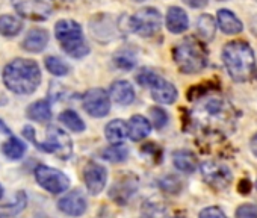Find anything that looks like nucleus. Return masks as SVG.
Returning a JSON list of instances; mask_svg holds the SVG:
<instances>
[{
    "instance_id": "4",
    "label": "nucleus",
    "mask_w": 257,
    "mask_h": 218,
    "mask_svg": "<svg viewBox=\"0 0 257 218\" xmlns=\"http://www.w3.org/2000/svg\"><path fill=\"white\" fill-rule=\"evenodd\" d=\"M56 40L64 52L71 58H83L89 53V47L83 40L82 26L74 20H59L55 26Z\"/></svg>"
},
{
    "instance_id": "36",
    "label": "nucleus",
    "mask_w": 257,
    "mask_h": 218,
    "mask_svg": "<svg viewBox=\"0 0 257 218\" xmlns=\"http://www.w3.org/2000/svg\"><path fill=\"white\" fill-rule=\"evenodd\" d=\"M183 2L194 10H198V8H203L207 5V0H183Z\"/></svg>"
},
{
    "instance_id": "28",
    "label": "nucleus",
    "mask_w": 257,
    "mask_h": 218,
    "mask_svg": "<svg viewBox=\"0 0 257 218\" xmlns=\"http://www.w3.org/2000/svg\"><path fill=\"white\" fill-rule=\"evenodd\" d=\"M44 64L47 71L52 73L53 76H65L70 73V65L58 56H47Z\"/></svg>"
},
{
    "instance_id": "10",
    "label": "nucleus",
    "mask_w": 257,
    "mask_h": 218,
    "mask_svg": "<svg viewBox=\"0 0 257 218\" xmlns=\"http://www.w3.org/2000/svg\"><path fill=\"white\" fill-rule=\"evenodd\" d=\"M83 109L94 117L101 119L106 117L110 111V95L101 88H92L83 95Z\"/></svg>"
},
{
    "instance_id": "43",
    "label": "nucleus",
    "mask_w": 257,
    "mask_h": 218,
    "mask_svg": "<svg viewBox=\"0 0 257 218\" xmlns=\"http://www.w3.org/2000/svg\"><path fill=\"white\" fill-rule=\"evenodd\" d=\"M255 188H257V182H255Z\"/></svg>"
},
{
    "instance_id": "16",
    "label": "nucleus",
    "mask_w": 257,
    "mask_h": 218,
    "mask_svg": "<svg viewBox=\"0 0 257 218\" xmlns=\"http://www.w3.org/2000/svg\"><path fill=\"white\" fill-rule=\"evenodd\" d=\"M167 28L173 34H183L189 28L186 13L179 7H171L167 13Z\"/></svg>"
},
{
    "instance_id": "5",
    "label": "nucleus",
    "mask_w": 257,
    "mask_h": 218,
    "mask_svg": "<svg viewBox=\"0 0 257 218\" xmlns=\"http://www.w3.org/2000/svg\"><path fill=\"white\" fill-rule=\"evenodd\" d=\"M41 152L53 153L59 159H70L73 155V143L67 132H64L58 126H50L47 129V140L40 144Z\"/></svg>"
},
{
    "instance_id": "41",
    "label": "nucleus",
    "mask_w": 257,
    "mask_h": 218,
    "mask_svg": "<svg viewBox=\"0 0 257 218\" xmlns=\"http://www.w3.org/2000/svg\"><path fill=\"white\" fill-rule=\"evenodd\" d=\"M135 2H144V0H135Z\"/></svg>"
},
{
    "instance_id": "27",
    "label": "nucleus",
    "mask_w": 257,
    "mask_h": 218,
    "mask_svg": "<svg viewBox=\"0 0 257 218\" xmlns=\"http://www.w3.org/2000/svg\"><path fill=\"white\" fill-rule=\"evenodd\" d=\"M197 32L201 38L210 41L213 37H215V32H216V23L213 20L212 16H201L197 22Z\"/></svg>"
},
{
    "instance_id": "18",
    "label": "nucleus",
    "mask_w": 257,
    "mask_h": 218,
    "mask_svg": "<svg viewBox=\"0 0 257 218\" xmlns=\"http://www.w3.org/2000/svg\"><path fill=\"white\" fill-rule=\"evenodd\" d=\"M218 25H219V29L228 35H236L243 31L242 22L228 10L218 11Z\"/></svg>"
},
{
    "instance_id": "13",
    "label": "nucleus",
    "mask_w": 257,
    "mask_h": 218,
    "mask_svg": "<svg viewBox=\"0 0 257 218\" xmlns=\"http://www.w3.org/2000/svg\"><path fill=\"white\" fill-rule=\"evenodd\" d=\"M150 91H152L153 100L158 101V103H162V104H171V103H174L177 100V95H179L176 86L171 82H168V80H165L162 77H159L150 86Z\"/></svg>"
},
{
    "instance_id": "42",
    "label": "nucleus",
    "mask_w": 257,
    "mask_h": 218,
    "mask_svg": "<svg viewBox=\"0 0 257 218\" xmlns=\"http://www.w3.org/2000/svg\"><path fill=\"white\" fill-rule=\"evenodd\" d=\"M173 218H183V216H173Z\"/></svg>"
},
{
    "instance_id": "20",
    "label": "nucleus",
    "mask_w": 257,
    "mask_h": 218,
    "mask_svg": "<svg viewBox=\"0 0 257 218\" xmlns=\"http://www.w3.org/2000/svg\"><path fill=\"white\" fill-rule=\"evenodd\" d=\"M26 116L29 120L37 123H46L52 119V107L47 100H37L28 106Z\"/></svg>"
},
{
    "instance_id": "12",
    "label": "nucleus",
    "mask_w": 257,
    "mask_h": 218,
    "mask_svg": "<svg viewBox=\"0 0 257 218\" xmlns=\"http://www.w3.org/2000/svg\"><path fill=\"white\" fill-rule=\"evenodd\" d=\"M58 207L61 212H64L65 215L70 216H80L86 212L88 203L85 195L82 194V191L74 189L68 194H65L59 201H58Z\"/></svg>"
},
{
    "instance_id": "11",
    "label": "nucleus",
    "mask_w": 257,
    "mask_h": 218,
    "mask_svg": "<svg viewBox=\"0 0 257 218\" xmlns=\"http://www.w3.org/2000/svg\"><path fill=\"white\" fill-rule=\"evenodd\" d=\"M83 180H85V185H86V189L89 191V194L97 195L106 186L107 171L103 165H100L97 162H89L83 170Z\"/></svg>"
},
{
    "instance_id": "8",
    "label": "nucleus",
    "mask_w": 257,
    "mask_h": 218,
    "mask_svg": "<svg viewBox=\"0 0 257 218\" xmlns=\"http://www.w3.org/2000/svg\"><path fill=\"white\" fill-rule=\"evenodd\" d=\"M131 28L135 34L149 38L155 37L161 31V14L156 8H144L138 11L132 20Z\"/></svg>"
},
{
    "instance_id": "29",
    "label": "nucleus",
    "mask_w": 257,
    "mask_h": 218,
    "mask_svg": "<svg viewBox=\"0 0 257 218\" xmlns=\"http://www.w3.org/2000/svg\"><path fill=\"white\" fill-rule=\"evenodd\" d=\"M101 156L109 162H122L128 156V150L122 144H115V146H110L106 150H103Z\"/></svg>"
},
{
    "instance_id": "14",
    "label": "nucleus",
    "mask_w": 257,
    "mask_h": 218,
    "mask_svg": "<svg viewBox=\"0 0 257 218\" xmlns=\"http://www.w3.org/2000/svg\"><path fill=\"white\" fill-rule=\"evenodd\" d=\"M109 95L118 104H131L135 100V89L134 85L127 80H115L110 85Z\"/></svg>"
},
{
    "instance_id": "2",
    "label": "nucleus",
    "mask_w": 257,
    "mask_h": 218,
    "mask_svg": "<svg viewBox=\"0 0 257 218\" xmlns=\"http://www.w3.org/2000/svg\"><path fill=\"white\" fill-rule=\"evenodd\" d=\"M4 83L14 94L28 95L35 92L41 83L40 65L32 59H14L4 70Z\"/></svg>"
},
{
    "instance_id": "9",
    "label": "nucleus",
    "mask_w": 257,
    "mask_h": 218,
    "mask_svg": "<svg viewBox=\"0 0 257 218\" xmlns=\"http://www.w3.org/2000/svg\"><path fill=\"white\" fill-rule=\"evenodd\" d=\"M201 176L206 183L215 189H225L233 179L230 168L215 161H207L201 164Z\"/></svg>"
},
{
    "instance_id": "35",
    "label": "nucleus",
    "mask_w": 257,
    "mask_h": 218,
    "mask_svg": "<svg viewBox=\"0 0 257 218\" xmlns=\"http://www.w3.org/2000/svg\"><path fill=\"white\" fill-rule=\"evenodd\" d=\"M173 185H180V180H179L177 177H174V176H168V177H165V179L161 182L162 189H165V191H171V192H176V191L173 189Z\"/></svg>"
},
{
    "instance_id": "30",
    "label": "nucleus",
    "mask_w": 257,
    "mask_h": 218,
    "mask_svg": "<svg viewBox=\"0 0 257 218\" xmlns=\"http://www.w3.org/2000/svg\"><path fill=\"white\" fill-rule=\"evenodd\" d=\"M113 62H115L116 67H119L122 70H131V68H134L137 65L135 56L132 55V52H128V50L116 53L115 58H113Z\"/></svg>"
},
{
    "instance_id": "7",
    "label": "nucleus",
    "mask_w": 257,
    "mask_h": 218,
    "mask_svg": "<svg viewBox=\"0 0 257 218\" xmlns=\"http://www.w3.org/2000/svg\"><path fill=\"white\" fill-rule=\"evenodd\" d=\"M35 180L41 188L49 191L50 194H61L65 192L70 186V179L62 171L49 167V165H38L35 168Z\"/></svg>"
},
{
    "instance_id": "19",
    "label": "nucleus",
    "mask_w": 257,
    "mask_h": 218,
    "mask_svg": "<svg viewBox=\"0 0 257 218\" xmlns=\"http://www.w3.org/2000/svg\"><path fill=\"white\" fill-rule=\"evenodd\" d=\"M152 132V123L143 116H134L128 123V138L132 141H141Z\"/></svg>"
},
{
    "instance_id": "38",
    "label": "nucleus",
    "mask_w": 257,
    "mask_h": 218,
    "mask_svg": "<svg viewBox=\"0 0 257 218\" xmlns=\"http://www.w3.org/2000/svg\"><path fill=\"white\" fill-rule=\"evenodd\" d=\"M249 146H251V152L257 156V134L251 138V144Z\"/></svg>"
},
{
    "instance_id": "40",
    "label": "nucleus",
    "mask_w": 257,
    "mask_h": 218,
    "mask_svg": "<svg viewBox=\"0 0 257 218\" xmlns=\"http://www.w3.org/2000/svg\"><path fill=\"white\" fill-rule=\"evenodd\" d=\"M2 197H4V186L0 185V198H2Z\"/></svg>"
},
{
    "instance_id": "37",
    "label": "nucleus",
    "mask_w": 257,
    "mask_h": 218,
    "mask_svg": "<svg viewBox=\"0 0 257 218\" xmlns=\"http://www.w3.org/2000/svg\"><path fill=\"white\" fill-rule=\"evenodd\" d=\"M239 192L240 194H248L249 191H251V183H249V180L248 179H245V180H240V183H239Z\"/></svg>"
},
{
    "instance_id": "39",
    "label": "nucleus",
    "mask_w": 257,
    "mask_h": 218,
    "mask_svg": "<svg viewBox=\"0 0 257 218\" xmlns=\"http://www.w3.org/2000/svg\"><path fill=\"white\" fill-rule=\"evenodd\" d=\"M0 132H2V134H5V135H11V131H10V128L2 122V120H0Z\"/></svg>"
},
{
    "instance_id": "22",
    "label": "nucleus",
    "mask_w": 257,
    "mask_h": 218,
    "mask_svg": "<svg viewBox=\"0 0 257 218\" xmlns=\"http://www.w3.org/2000/svg\"><path fill=\"white\" fill-rule=\"evenodd\" d=\"M173 162H174V165H176L177 170H180V171H183L186 174L194 173L195 171V167H197L195 156L189 150H177V152H174Z\"/></svg>"
},
{
    "instance_id": "24",
    "label": "nucleus",
    "mask_w": 257,
    "mask_h": 218,
    "mask_svg": "<svg viewBox=\"0 0 257 218\" xmlns=\"http://www.w3.org/2000/svg\"><path fill=\"white\" fill-rule=\"evenodd\" d=\"M23 29V23L14 16H0V35L7 38L17 37Z\"/></svg>"
},
{
    "instance_id": "21",
    "label": "nucleus",
    "mask_w": 257,
    "mask_h": 218,
    "mask_svg": "<svg viewBox=\"0 0 257 218\" xmlns=\"http://www.w3.org/2000/svg\"><path fill=\"white\" fill-rule=\"evenodd\" d=\"M106 140L112 144H121L125 138H128V125L122 120H112L104 128Z\"/></svg>"
},
{
    "instance_id": "31",
    "label": "nucleus",
    "mask_w": 257,
    "mask_h": 218,
    "mask_svg": "<svg viewBox=\"0 0 257 218\" xmlns=\"http://www.w3.org/2000/svg\"><path fill=\"white\" fill-rule=\"evenodd\" d=\"M150 114H152V122L156 129H164L168 125V114L162 107H152Z\"/></svg>"
},
{
    "instance_id": "17",
    "label": "nucleus",
    "mask_w": 257,
    "mask_h": 218,
    "mask_svg": "<svg viewBox=\"0 0 257 218\" xmlns=\"http://www.w3.org/2000/svg\"><path fill=\"white\" fill-rule=\"evenodd\" d=\"M137 179L135 177H124L122 180L116 182L110 191V195L118 201V203H125L128 198L134 195L137 191Z\"/></svg>"
},
{
    "instance_id": "44",
    "label": "nucleus",
    "mask_w": 257,
    "mask_h": 218,
    "mask_svg": "<svg viewBox=\"0 0 257 218\" xmlns=\"http://www.w3.org/2000/svg\"><path fill=\"white\" fill-rule=\"evenodd\" d=\"M219 2H222V0H219Z\"/></svg>"
},
{
    "instance_id": "34",
    "label": "nucleus",
    "mask_w": 257,
    "mask_h": 218,
    "mask_svg": "<svg viewBox=\"0 0 257 218\" xmlns=\"http://www.w3.org/2000/svg\"><path fill=\"white\" fill-rule=\"evenodd\" d=\"M198 218H227V215L216 206H209L200 212Z\"/></svg>"
},
{
    "instance_id": "3",
    "label": "nucleus",
    "mask_w": 257,
    "mask_h": 218,
    "mask_svg": "<svg viewBox=\"0 0 257 218\" xmlns=\"http://www.w3.org/2000/svg\"><path fill=\"white\" fill-rule=\"evenodd\" d=\"M173 58L179 70L185 74L200 73L207 65V52L195 38H186L173 50Z\"/></svg>"
},
{
    "instance_id": "15",
    "label": "nucleus",
    "mask_w": 257,
    "mask_h": 218,
    "mask_svg": "<svg viewBox=\"0 0 257 218\" xmlns=\"http://www.w3.org/2000/svg\"><path fill=\"white\" fill-rule=\"evenodd\" d=\"M49 44V32L46 29H32L28 32L26 38L23 40L22 43V47L26 50V52H31V53H40L43 52Z\"/></svg>"
},
{
    "instance_id": "32",
    "label": "nucleus",
    "mask_w": 257,
    "mask_h": 218,
    "mask_svg": "<svg viewBox=\"0 0 257 218\" xmlns=\"http://www.w3.org/2000/svg\"><path fill=\"white\" fill-rule=\"evenodd\" d=\"M236 218H257V206L254 204H240L236 209Z\"/></svg>"
},
{
    "instance_id": "1",
    "label": "nucleus",
    "mask_w": 257,
    "mask_h": 218,
    "mask_svg": "<svg viewBox=\"0 0 257 218\" xmlns=\"http://www.w3.org/2000/svg\"><path fill=\"white\" fill-rule=\"evenodd\" d=\"M222 61L230 77L236 82H248L257 76L255 55L245 41H231L224 46Z\"/></svg>"
},
{
    "instance_id": "6",
    "label": "nucleus",
    "mask_w": 257,
    "mask_h": 218,
    "mask_svg": "<svg viewBox=\"0 0 257 218\" xmlns=\"http://www.w3.org/2000/svg\"><path fill=\"white\" fill-rule=\"evenodd\" d=\"M11 4L22 17L34 22L47 20L55 10V0H11Z\"/></svg>"
},
{
    "instance_id": "25",
    "label": "nucleus",
    "mask_w": 257,
    "mask_h": 218,
    "mask_svg": "<svg viewBox=\"0 0 257 218\" xmlns=\"http://www.w3.org/2000/svg\"><path fill=\"white\" fill-rule=\"evenodd\" d=\"M28 204V197L25 191H19L16 194V198L13 203L10 204H4L0 206V218H7V216H14L17 213H20Z\"/></svg>"
},
{
    "instance_id": "23",
    "label": "nucleus",
    "mask_w": 257,
    "mask_h": 218,
    "mask_svg": "<svg viewBox=\"0 0 257 218\" xmlns=\"http://www.w3.org/2000/svg\"><path fill=\"white\" fill-rule=\"evenodd\" d=\"M26 144L23 141H20L16 137H11L8 141H5L2 144V153L7 156V159L10 161H19L25 156L26 153Z\"/></svg>"
},
{
    "instance_id": "33",
    "label": "nucleus",
    "mask_w": 257,
    "mask_h": 218,
    "mask_svg": "<svg viewBox=\"0 0 257 218\" xmlns=\"http://www.w3.org/2000/svg\"><path fill=\"white\" fill-rule=\"evenodd\" d=\"M161 76H158L156 73H153V71H147V70H144V71H141L138 76H137V80H138V83L140 85H143V86H152L158 79H159Z\"/></svg>"
},
{
    "instance_id": "26",
    "label": "nucleus",
    "mask_w": 257,
    "mask_h": 218,
    "mask_svg": "<svg viewBox=\"0 0 257 218\" xmlns=\"http://www.w3.org/2000/svg\"><path fill=\"white\" fill-rule=\"evenodd\" d=\"M59 122H61L65 128H68L70 131H73V132H83L85 128H86L85 123H83V120L79 117L77 113L73 111V109H67V111L61 113Z\"/></svg>"
}]
</instances>
